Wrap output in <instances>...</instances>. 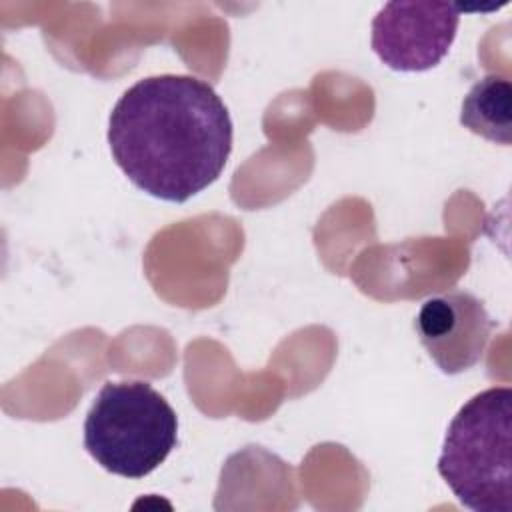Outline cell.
<instances>
[{
  "instance_id": "1",
  "label": "cell",
  "mask_w": 512,
  "mask_h": 512,
  "mask_svg": "<svg viewBox=\"0 0 512 512\" xmlns=\"http://www.w3.org/2000/svg\"><path fill=\"white\" fill-rule=\"evenodd\" d=\"M108 144L136 188L182 204L222 174L232 120L208 82L188 74L146 76L114 104Z\"/></svg>"
},
{
  "instance_id": "2",
  "label": "cell",
  "mask_w": 512,
  "mask_h": 512,
  "mask_svg": "<svg viewBox=\"0 0 512 512\" xmlns=\"http://www.w3.org/2000/svg\"><path fill=\"white\" fill-rule=\"evenodd\" d=\"M512 390L474 394L452 418L438 472L460 504L474 512L512 510Z\"/></svg>"
},
{
  "instance_id": "3",
  "label": "cell",
  "mask_w": 512,
  "mask_h": 512,
  "mask_svg": "<svg viewBox=\"0 0 512 512\" xmlns=\"http://www.w3.org/2000/svg\"><path fill=\"white\" fill-rule=\"evenodd\" d=\"M178 418L144 380L106 382L84 420V448L108 472L144 478L172 452Z\"/></svg>"
},
{
  "instance_id": "4",
  "label": "cell",
  "mask_w": 512,
  "mask_h": 512,
  "mask_svg": "<svg viewBox=\"0 0 512 512\" xmlns=\"http://www.w3.org/2000/svg\"><path fill=\"white\" fill-rule=\"evenodd\" d=\"M460 14L448 2H388L372 20V50L396 72L430 70L448 54Z\"/></svg>"
},
{
  "instance_id": "5",
  "label": "cell",
  "mask_w": 512,
  "mask_h": 512,
  "mask_svg": "<svg viewBox=\"0 0 512 512\" xmlns=\"http://www.w3.org/2000/svg\"><path fill=\"white\" fill-rule=\"evenodd\" d=\"M494 322L470 292H448L422 302L414 330L444 374H460L480 362Z\"/></svg>"
},
{
  "instance_id": "6",
  "label": "cell",
  "mask_w": 512,
  "mask_h": 512,
  "mask_svg": "<svg viewBox=\"0 0 512 512\" xmlns=\"http://www.w3.org/2000/svg\"><path fill=\"white\" fill-rule=\"evenodd\" d=\"M460 124L494 144L512 142V84L506 76L488 74L462 100Z\"/></svg>"
}]
</instances>
